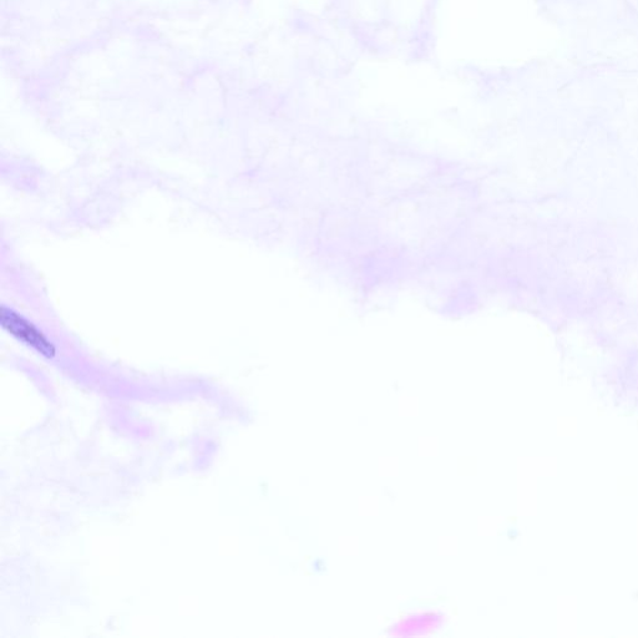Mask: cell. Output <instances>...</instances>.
<instances>
[{
	"label": "cell",
	"mask_w": 638,
	"mask_h": 638,
	"mask_svg": "<svg viewBox=\"0 0 638 638\" xmlns=\"http://www.w3.org/2000/svg\"><path fill=\"white\" fill-rule=\"evenodd\" d=\"M0 323H2L5 331L12 334L14 338L34 348L35 351L43 354V356L53 358L55 353H57L54 344L49 341L38 327H35L32 322L20 316L19 313L10 310V308L2 307V310H0Z\"/></svg>",
	"instance_id": "obj_1"
}]
</instances>
